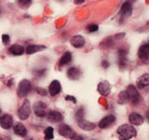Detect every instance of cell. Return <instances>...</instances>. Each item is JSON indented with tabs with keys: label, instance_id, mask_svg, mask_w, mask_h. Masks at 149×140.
I'll list each match as a JSON object with an SVG mask.
<instances>
[{
	"label": "cell",
	"instance_id": "8d00e7d4",
	"mask_svg": "<svg viewBox=\"0 0 149 140\" xmlns=\"http://www.w3.org/2000/svg\"><path fill=\"white\" fill-rule=\"evenodd\" d=\"M0 113H1V111H0Z\"/></svg>",
	"mask_w": 149,
	"mask_h": 140
},
{
	"label": "cell",
	"instance_id": "2e32d148",
	"mask_svg": "<svg viewBox=\"0 0 149 140\" xmlns=\"http://www.w3.org/2000/svg\"><path fill=\"white\" fill-rule=\"evenodd\" d=\"M78 126L80 127L82 130L85 131H91L95 128V124L92 122H89V121L83 120V119H80L78 120Z\"/></svg>",
	"mask_w": 149,
	"mask_h": 140
},
{
	"label": "cell",
	"instance_id": "8992f818",
	"mask_svg": "<svg viewBox=\"0 0 149 140\" xmlns=\"http://www.w3.org/2000/svg\"><path fill=\"white\" fill-rule=\"evenodd\" d=\"M111 89H112V86H111L110 82L107 80L100 81L97 85V91L102 95V97H107V95H110Z\"/></svg>",
	"mask_w": 149,
	"mask_h": 140
},
{
	"label": "cell",
	"instance_id": "d6986e66",
	"mask_svg": "<svg viewBox=\"0 0 149 140\" xmlns=\"http://www.w3.org/2000/svg\"><path fill=\"white\" fill-rule=\"evenodd\" d=\"M137 87L140 89H143L144 87H146L149 84V78H148V74L145 73L142 76H140L139 78L137 79Z\"/></svg>",
	"mask_w": 149,
	"mask_h": 140
},
{
	"label": "cell",
	"instance_id": "5b68a950",
	"mask_svg": "<svg viewBox=\"0 0 149 140\" xmlns=\"http://www.w3.org/2000/svg\"><path fill=\"white\" fill-rule=\"evenodd\" d=\"M59 134L68 139H72L76 136V133L73 131V129L65 124H62L61 126H59Z\"/></svg>",
	"mask_w": 149,
	"mask_h": 140
},
{
	"label": "cell",
	"instance_id": "7c38bea8",
	"mask_svg": "<svg viewBox=\"0 0 149 140\" xmlns=\"http://www.w3.org/2000/svg\"><path fill=\"white\" fill-rule=\"evenodd\" d=\"M120 14H121L122 18H128L132 14V4L129 1H126L122 5Z\"/></svg>",
	"mask_w": 149,
	"mask_h": 140
},
{
	"label": "cell",
	"instance_id": "1f68e13d",
	"mask_svg": "<svg viewBox=\"0 0 149 140\" xmlns=\"http://www.w3.org/2000/svg\"><path fill=\"white\" fill-rule=\"evenodd\" d=\"M45 72H46V70H45V69H42V70H37V71H35V73H36V74H38V75H39V76H41V75H43Z\"/></svg>",
	"mask_w": 149,
	"mask_h": 140
},
{
	"label": "cell",
	"instance_id": "9c48e42d",
	"mask_svg": "<svg viewBox=\"0 0 149 140\" xmlns=\"http://www.w3.org/2000/svg\"><path fill=\"white\" fill-rule=\"evenodd\" d=\"M13 124V118L8 114H5L0 118V126L3 129H10Z\"/></svg>",
	"mask_w": 149,
	"mask_h": 140
},
{
	"label": "cell",
	"instance_id": "ffe728a7",
	"mask_svg": "<svg viewBox=\"0 0 149 140\" xmlns=\"http://www.w3.org/2000/svg\"><path fill=\"white\" fill-rule=\"evenodd\" d=\"M24 48L20 45H13L9 48V53L14 56H20L24 53Z\"/></svg>",
	"mask_w": 149,
	"mask_h": 140
},
{
	"label": "cell",
	"instance_id": "ba28073f",
	"mask_svg": "<svg viewBox=\"0 0 149 140\" xmlns=\"http://www.w3.org/2000/svg\"><path fill=\"white\" fill-rule=\"evenodd\" d=\"M138 56L141 59V61H143L144 63H147L149 59V46L148 44H144L139 48L138 51Z\"/></svg>",
	"mask_w": 149,
	"mask_h": 140
},
{
	"label": "cell",
	"instance_id": "4dcf8cb0",
	"mask_svg": "<svg viewBox=\"0 0 149 140\" xmlns=\"http://www.w3.org/2000/svg\"><path fill=\"white\" fill-rule=\"evenodd\" d=\"M102 67L104 68H108V67H110V63H109L107 60H104V61L102 62Z\"/></svg>",
	"mask_w": 149,
	"mask_h": 140
},
{
	"label": "cell",
	"instance_id": "3957f363",
	"mask_svg": "<svg viewBox=\"0 0 149 140\" xmlns=\"http://www.w3.org/2000/svg\"><path fill=\"white\" fill-rule=\"evenodd\" d=\"M31 83L28 79H24L19 82L17 87V95L20 98H24L28 95V93L31 91Z\"/></svg>",
	"mask_w": 149,
	"mask_h": 140
},
{
	"label": "cell",
	"instance_id": "cb8c5ba5",
	"mask_svg": "<svg viewBox=\"0 0 149 140\" xmlns=\"http://www.w3.org/2000/svg\"><path fill=\"white\" fill-rule=\"evenodd\" d=\"M45 138L47 140H51L54 138V129L52 127H48L45 129Z\"/></svg>",
	"mask_w": 149,
	"mask_h": 140
},
{
	"label": "cell",
	"instance_id": "4fadbf2b",
	"mask_svg": "<svg viewBox=\"0 0 149 140\" xmlns=\"http://www.w3.org/2000/svg\"><path fill=\"white\" fill-rule=\"evenodd\" d=\"M129 122L136 126L143 124V117L138 113H131L129 116Z\"/></svg>",
	"mask_w": 149,
	"mask_h": 140
},
{
	"label": "cell",
	"instance_id": "7402d4cb",
	"mask_svg": "<svg viewBox=\"0 0 149 140\" xmlns=\"http://www.w3.org/2000/svg\"><path fill=\"white\" fill-rule=\"evenodd\" d=\"M45 49V46H39V45H31L26 48V50L24 52H26L28 54H35L37 52H41L42 50Z\"/></svg>",
	"mask_w": 149,
	"mask_h": 140
},
{
	"label": "cell",
	"instance_id": "4316f807",
	"mask_svg": "<svg viewBox=\"0 0 149 140\" xmlns=\"http://www.w3.org/2000/svg\"><path fill=\"white\" fill-rule=\"evenodd\" d=\"M97 30H98V26H97V24H89V26H87V31H88L89 33L96 32Z\"/></svg>",
	"mask_w": 149,
	"mask_h": 140
},
{
	"label": "cell",
	"instance_id": "7a4b0ae2",
	"mask_svg": "<svg viewBox=\"0 0 149 140\" xmlns=\"http://www.w3.org/2000/svg\"><path fill=\"white\" fill-rule=\"evenodd\" d=\"M127 91V95H128V101L131 102L133 105H137V104L140 103L141 97H140L139 93H138L136 87L133 84H130L127 87V91Z\"/></svg>",
	"mask_w": 149,
	"mask_h": 140
},
{
	"label": "cell",
	"instance_id": "d590c367",
	"mask_svg": "<svg viewBox=\"0 0 149 140\" xmlns=\"http://www.w3.org/2000/svg\"><path fill=\"white\" fill-rule=\"evenodd\" d=\"M0 140H2V139H1V138H0Z\"/></svg>",
	"mask_w": 149,
	"mask_h": 140
},
{
	"label": "cell",
	"instance_id": "836d02e7",
	"mask_svg": "<svg viewBox=\"0 0 149 140\" xmlns=\"http://www.w3.org/2000/svg\"><path fill=\"white\" fill-rule=\"evenodd\" d=\"M72 140H83V137H81V136H75L74 138H72Z\"/></svg>",
	"mask_w": 149,
	"mask_h": 140
},
{
	"label": "cell",
	"instance_id": "30bf717a",
	"mask_svg": "<svg viewBox=\"0 0 149 140\" xmlns=\"http://www.w3.org/2000/svg\"><path fill=\"white\" fill-rule=\"evenodd\" d=\"M115 121H116V117L113 116V115H108L104 118H102V120L98 123V127L102 129H106L109 126H111L112 124H114Z\"/></svg>",
	"mask_w": 149,
	"mask_h": 140
},
{
	"label": "cell",
	"instance_id": "d4e9b609",
	"mask_svg": "<svg viewBox=\"0 0 149 140\" xmlns=\"http://www.w3.org/2000/svg\"><path fill=\"white\" fill-rule=\"evenodd\" d=\"M128 102V95H127V91H123L120 93L119 95V104H125Z\"/></svg>",
	"mask_w": 149,
	"mask_h": 140
},
{
	"label": "cell",
	"instance_id": "8fae6325",
	"mask_svg": "<svg viewBox=\"0 0 149 140\" xmlns=\"http://www.w3.org/2000/svg\"><path fill=\"white\" fill-rule=\"evenodd\" d=\"M47 119L51 123H59L63 120V115L57 111H50L47 114Z\"/></svg>",
	"mask_w": 149,
	"mask_h": 140
},
{
	"label": "cell",
	"instance_id": "484cf974",
	"mask_svg": "<svg viewBox=\"0 0 149 140\" xmlns=\"http://www.w3.org/2000/svg\"><path fill=\"white\" fill-rule=\"evenodd\" d=\"M17 3L22 7H28L31 4V0H17Z\"/></svg>",
	"mask_w": 149,
	"mask_h": 140
},
{
	"label": "cell",
	"instance_id": "ac0fdd59",
	"mask_svg": "<svg viewBox=\"0 0 149 140\" xmlns=\"http://www.w3.org/2000/svg\"><path fill=\"white\" fill-rule=\"evenodd\" d=\"M49 91L51 95H57L61 91V83L58 80H53L49 86Z\"/></svg>",
	"mask_w": 149,
	"mask_h": 140
},
{
	"label": "cell",
	"instance_id": "9a60e30c",
	"mask_svg": "<svg viewBox=\"0 0 149 140\" xmlns=\"http://www.w3.org/2000/svg\"><path fill=\"white\" fill-rule=\"evenodd\" d=\"M80 75H81V71L77 67H71L67 71V76H68L69 79H72V80L79 79L80 78Z\"/></svg>",
	"mask_w": 149,
	"mask_h": 140
},
{
	"label": "cell",
	"instance_id": "e0dca14e",
	"mask_svg": "<svg viewBox=\"0 0 149 140\" xmlns=\"http://www.w3.org/2000/svg\"><path fill=\"white\" fill-rule=\"evenodd\" d=\"M13 130H14V133H15L16 135H18V136L24 137L28 134V130H26V128L22 123H16V124H14Z\"/></svg>",
	"mask_w": 149,
	"mask_h": 140
},
{
	"label": "cell",
	"instance_id": "603a6c76",
	"mask_svg": "<svg viewBox=\"0 0 149 140\" xmlns=\"http://www.w3.org/2000/svg\"><path fill=\"white\" fill-rule=\"evenodd\" d=\"M119 63H120V66L123 67L124 65L126 64V60H127V51L126 50H123L121 49L119 51Z\"/></svg>",
	"mask_w": 149,
	"mask_h": 140
},
{
	"label": "cell",
	"instance_id": "83f0119b",
	"mask_svg": "<svg viewBox=\"0 0 149 140\" xmlns=\"http://www.w3.org/2000/svg\"><path fill=\"white\" fill-rule=\"evenodd\" d=\"M2 42H3L4 45H7L8 43L10 42V38L8 35H2Z\"/></svg>",
	"mask_w": 149,
	"mask_h": 140
},
{
	"label": "cell",
	"instance_id": "f1b7e54d",
	"mask_svg": "<svg viewBox=\"0 0 149 140\" xmlns=\"http://www.w3.org/2000/svg\"><path fill=\"white\" fill-rule=\"evenodd\" d=\"M83 114H84V111H83V109H79V111L76 113V119L77 120H80V119H82L83 117Z\"/></svg>",
	"mask_w": 149,
	"mask_h": 140
},
{
	"label": "cell",
	"instance_id": "f546056e",
	"mask_svg": "<svg viewBox=\"0 0 149 140\" xmlns=\"http://www.w3.org/2000/svg\"><path fill=\"white\" fill-rule=\"evenodd\" d=\"M66 101H70V102H72L73 104H76L77 103V101H76V99H75L74 97H72V95H66Z\"/></svg>",
	"mask_w": 149,
	"mask_h": 140
},
{
	"label": "cell",
	"instance_id": "44dd1931",
	"mask_svg": "<svg viewBox=\"0 0 149 140\" xmlns=\"http://www.w3.org/2000/svg\"><path fill=\"white\" fill-rule=\"evenodd\" d=\"M71 59H72V54L70 52H66V53L63 54V56L61 57L59 65L63 66V65H67L71 62Z\"/></svg>",
	"mask_w": 149,
	"mask_h": 140
},
{
	"label": "cell",
	"instance_id": "e575fe53",
	"mask_svg": "<svg viewBox=\"0 0 149 140\" xmlns=\"http://www.w3.org/2000/svg\"><path fill=\"white\" fill-rule=\"evenodd\" d=\"M83 1H84V0H74V2H75L76 4H81Z\"/></svg>",
	"mask_w": 149,
	"mask_h": 140
},
{
	"label": "cell",
	"instance_id": "6da1fadb",
	"mask_svg": "<svg viewBox=\"0 0 149 140\" xmlns=\"http://www.w3.org/2000/svg\"><path fill=\"white\" fill-rule=\"evenodd\" d=\"M117 134L120 140H129L137 135V131L132 125L124 124L117 129Z\"/></svg>",
	"mask_w": 149,
	"mask_h": 140
},
{
	"label": "cell",
	"instance_id": "277c9868",
	"mask_svg": "<svg viewBox=\"0 0 149 140\" xmlns=\"http://www.w3.org/2000/svg\"><path fill=\"white\" fill-rule=\"evenodd\" d=\"M31 115V106L28 100H24V104L18 110V118L20 120H26Z\"/></svg>",
	"mask_w": 149,
	"mask_h": 140
},
{
	"label": "cell",
	"instance_id": "52a82bcc",
	"mask_svg": "<svg viewBox=\"0 0 149 140\" xmlns=\"http://www.w3.org/2000/svg\"><path fill=\"white\" fill-rule=\"evenodd\" d=\"M46 108H47V105L44 104L43 102H38V103H36L35 105L33 106V113L36 114V116L41 117V118L46 116V113H45Z\"/></svg>",
	"mask_w": 149,
	"mask_h": 140
},
{
	"label": "cell",
	"instance_id": "d6a6232c",
	"mask_svg": "<svg viewBox=\"0 0 149 140\" xmlns=\"http://www.w3.org/2000/svg\"><path fill=\"white\" fill-rule=\"evenodd\" d=\"M37 91H39V93H41L42 95H46V91L45 89H43V88H37Z\"/></svg>",
	"mask_w": 149,
	"mask_h": 140
},
{
	"label": "cell",
	"instance_id": "5bb4252c",
	"mask_svg": "<svg viewBox=\"0 0 149 140\" xmlns=\"http://www.w3.org/2000/svg\"><path fill=\"white\" fill-rule=\"evenodd\" d=\"M70 43L74 48H81L84 46L85 39L82 37V36H74V37L71 38Z\"/></svg>",
	"mask_w": 149,
	"mask_h": 140
}]
</instances>
